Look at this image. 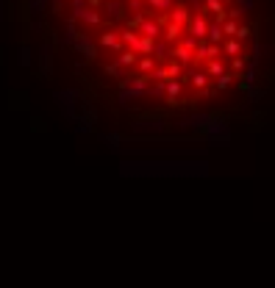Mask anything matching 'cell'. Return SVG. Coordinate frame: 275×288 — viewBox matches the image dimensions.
Returning <instances> with one entry per match:
<instances>
[{
  "instance_id": "obj_18",
  "label": "cell",
  "mask_w": 275,
  "mask_h": 288,
  "mask_svg": "<svg viewBox=\"0 0 275 288\" xmlns=\"http://www.w3.org/2000/svg\"><path fill=\"white\" fill-rule=\"evenodd\" d=\"M164 72H167V81H170V78H181V75H183V67H181L175 59H167V67H164Z\"/></svg>"
},
{
  "instance_id": "obj_30",
  "label": "cell",
  "mask_w": 275,
  "mask_h": 288,
  "mask_svg": "<svg viewBox=\"0 0 275 288\" xmlns=\"http://www.w3.org/2000/svg\"><path fill=\"white\" fill-rule=\"evenodd\" d=\"M178 3H186V0H178Z\"/></svg>"
},
{
  "instance_id": "obj_19",
  "label": "cell",
  "mask_w": 275,
  "mask_h": 288,
  "mask_svg": "<svg viewBox=\"0 0 275 288\" xmlns=\"http://www.w3.org/2000/svg\"><path fill=\"white\" fill-rule=\"evenodd\" d=\"M147 14H145V9L142 11H137V14H134V17H122V22H125V28H131V31H137L139 25H142V20H145Z\"/></svg>"
},
{
  "instance_id": "obj_21",
  "label": "cell",
  "mask_w": 275,
  "mask_h": 288,
  "mask_svg": "<svg viewBox=\"0 0 275 288\" xmlns=\"http://www.w3.org/2000/svg\"><path fill=\"white\" fill-rule=\"evenodd\" d=\"M233 78H236V75H233V72H228V69H225L223 75H217V89H220V92H225V89H228V86L233 83Z\"/></svg>"
},
{
  "instance_id": "obj_13",
  "label": "cell",
  "mask_w": 275,
  "mask_h": 288,
  "mask_svg": "<svg viewBox=\"0 0 275 288\" xmlns=\"http://www.w3.org/2000/svg\"><path fill=\"white\" fill-rule=\"evenodd\" d=\"M153 44H156V39H150V36H142V34H139L137 53H139V56H153Z\"/></svg>"
},
{
  "instance_id": "obj_8",
  "label": "cell",
  "mask_w": 275,
  "mask_h": 288,
  "mask_svg": "<svg viewBox=\"0 0 275 288\" xmlns=\"http://www.w3.org/2000/svg\"><path fill=\"white\" fill-rule=\"evenodd\" d=\"M161 34H164V42L172 44V42H178V39H181V34H183V25H178V22L167 20V25L161 28Z\"/></svg>"
},
{
  "instance_id": "obj_22",
  "label": "cell",
  "mask_w": 275,
  "mask_h": 288,
  "mask_svg": "<svg viewBox=\"0 0 275 288\" xmlns=\"http://www.w3.org/2000/svg\"><path fill=\"white\" fill-rule=\"evenodd\" d=\"M250 36H253V28L245 25V22H239V25H236V34H233V39H239V42H248Z\"/></svg>"
},
{
  "instance_id": "obj_3",
  "label": "cell",
  "mask_w": 275,
  "mask_h": 288,
  "mask_svg": "<svg viewBox=\"0 0 275 288\" xmlns=\"http://www.w3.org/2000/svg\"><path fill=\"white\" fill-rule=\"evenodd\" d=\"M167 59H175L181 67H189V64H192V50H189V47H183L181 42H172L170 44V56H167Z\"/></svg>"
},
{
  "instance_id": "obj_10",
  "label": "cell",
  "mask_w": 275,
  "mask_h": 288,
  "mask_svg": "<svg viewBox=\"0 0 275 288\" xmlns=\"http://www.w3.org/2000/svg\"><path fill=\"white\" fill-rule=\"evenodd\" d=\"M100 11H106L109 20H122V17H125V14H122V3H120V0H103Z\"/></svg>"
},
{
  "instance_id": "obj_14",
  "label": "cell",
  "mask_w": 275,
  "mask_h": 288,
  "mask_svg": "<svg viewBox=\"0 0 275 288\" xmlns=\"http://www.w3.org/2000/svg\"><path fill=\"white\" fill-rule=\"evenodd\" d=\"M189 83L195 86V89H200V92H208V83H211V78H208L206 72H195V75H189Z\"/></svg>"
},
{
  "instance_id": "obj_4",
  "label": "cell",
  "mask_w": 275,
  "mask_h": 288,
  "mask_svg": "<svg viewBox=\"0 0 275 288\" xmlns=\"http://www.w3.org/2000/svg\"><path fill=\"white\" fill-rule=\"evenodd\" d=\"M167 14H170L172 22H178V25H183V28H186V22L192 20V11H189L186 3H172V9L167 11Z\"/></svg>"
},
{
  "instance_id": "obj_2",
  "label": "cell",
  "mask_w": 275,
  "mask_h": 288,
  "mask_svg": "<svg viewBox=\"0 0 275 288\" xmlns=\"http://www.w3.org/2000/svg\"><path fill=\"white\" fill-rule=\"evenodd\" d=\"M189 25V34L195 36V39H206V28H208V17L206 14H192V20L186 22Z\"/></svg>"
},
{
  "instance_id": "obj_1",
  "label": "cell",
  "mask_w": 275,
  "mask_h": 288,
  "mask_svg": "<svg viewBox=\"0 0 275 288\" xmlns=\"http://www.w3.org/2000/svg\"><path fill=\"white\" fill-rule=\"evenodd\" d=\"M97 44L103 47V50H112V53H120L125 44L120 42V34L114 31V28H109V31H103V34L97 36Z\"/></svg>"
},
{
  "instance_id": "obj_6",
  "label": "cell",
  "mask_w": 275,
  "mask_h": 288,
  "mask_svg": "<svg viewBox=\"0 0 275 288\" xmlns=\"http://www.w3.org/2000/svg\"><path fill=\"white\" fill-rule=\"evenodd\" d=\"M220 44H223V56H245V42L233 39V36H225Z\"/></svg>"
},
{
  "instance_id": "obj_29",
  "label": "cell",
  "mask_w": 275,
  "mask_h": 288,
  "mask_svg": "<svg viewBox=\"0 0 275 288\" xmlns=\"http://www.w3.org/2000/svg\"><path fill=\"white\" fill-rule=\"evenodd\" d=\"M69 6H84V0H69Z\"/></svg>"
},
{
  "instance_id": "obj_12",
  "label": "cell",
  "mask_w": 275,
  "mask_h": 288,
  "mask_svg": "<svg viewBox=\"0 0 275 288\" xmlns=\"http://www.w3.org/2000/svg\"><path fill=\"white\" fill-rule=\"evenodd\" d=\"M117 34H120V42L125 44V47H134V50H137L139 31H131V28H122V31H117Z\"/></svg>"
},
{
  "instance_id": "obj_20",
  "label": "cell",
  "mask_w": 275,
  "mask_h": 288,
  "mask_svg": "<svg viewBox=\"0 0 275 288\" xmlns=\"http://www.w3.org/2000/svg\"><path fill=\"white\" fill-rule=\"evenodd\" d=\"M231 72L233 75H242V72H245V67H248V59H245V56H231Z\"/></svg>"
},
{
  "instance_id": "obj_25",
  "label": "cell",
  "mask_w": 275,
  "mask_h": 288,
  "mask_svg": "<svg viewBox=\"0 0 275 288\" xmlns=\"http://www.w3.org/2000/svg\"><path fill=\"white\" fill-rule=\"evenodd\" d=\"M203 9L208 11V14H217V11H223V9H228V6H225L223 0H206V3H203Z\"/></svg>"
},
{
  "instance_id": "obj_7",
  "label": "cell",
  "mask_w": 275,
  "mask_h": 288,
  "mask_svg": "<svg viewBox=\"0 0 275 288\" xmlns=\"http://www.w3.org/2000/svg\"><path fill=\"white\" fill-rule=\"evenodd\" d=\"M137 59H139V53L134 50V47H122V50L117 53V64H120L122 69H134Z\"/></svg>"
},
{
  "instance_id": "obj_9",
  "label": "cell",
  "mask_w": 275,
  "mask_h": 288,
  "mask_svg": "<svg viewBox=\"0 0 275 288\" xmlns=\"http://www.w3.org/2000/svg\"><path fill=\"white\" fill-rule=\"evenodd\" d=\"M137 31H139L142 36H150V39H159V36H161V25H159L156 20H150V17L142 20V25H139Z\"/></svg>"
},
{
  "instance_id": "obj_28",
  "label": "cell",
  "mask_w": 275,
  "mask_h": 288,
  "mask_svg": "<svg viewBox=\"0 0 275 288\" xmlns=\"http://www.w3.org/2000/svg\"><path fill=\"white\" fill-rule=\"evenodd\" d=\"M239 9H253V0H239Z\"/></svg>"
},
{
  "instance_id": "obj_27",
  "label": "cell",
  "mask_w": 275,
  "mask_h": 288,
  "mask_svg": "<svg viewBox=\"0 0 275 288\" xmlns=\"http://www.w3.org/2000/svg\"><path fill=\"white\" fill-rule=\"evenodd\" d=\"M106 142H112V147H117V144H120V136H117V133H112L109 139H106Z\"/></svg>"
},
{
  "instance_id": "obj_11",
  "label": "cell",
  "mask_w": 275,
  "mask_h": 288,
  "mask_svg": "<svg viewBox=\"0 0 275 288\" xmlns=\"http://www.w3.org/2000/svg\"><path fill=\"white\" fill-rule=\"evenodd\" d=\"M145 3V14H150V11H170L172 9V0H142Z\"/></svg>"
},
{
  "instance_id": "obj_17",
  "label": "cell",
  "mask_w": 275,
  "mask_h": 288,
  "mask_svg": "<svg viewBox=\"0 0 275 288\" xmlns=\"http://www.w3.org/2000/svg\"><path fill=\"white\" fill-rule=\"evenodd\" d=\"M223 72H225L223 59H208V67H206V75L208 78H217V75H223Z\"/></svg>"
},
{
  "instance_id": "obj_26",
  "label": "cell",
  "mask_w": 275,
  "mask_h": 288,
  "mask_svg": "<svg viewBox=\"0 0 275 288\" xmlns=\"http://www.w3.org/2000/svg\"><path fill=\"white\" fill-rule=\"evenodd\" d=\"M103 72H106V75H114V78H122V75H125L117 61H112V64H103Z\"/></svg>"
},
{
  "instance_id": "obj_15",
  "label": "cell",
  "mask_w": 275,
  "mask_h": 288,
  "mask_svg": "<svg viewBox=\"0 0 275 288\" xmlns=\"http://www.w3.org/2000/svg\"><path fill=\"white\" fill-rule=\"evenodd\" d=\"M134 67H137L139 72H145V75H150V72L156 69V59H153V56H139Z\"/></svg>"
},
{
  "instance_id": "obj_16",
  "label": "cell",
  "mask_w": 275,
  "mask_h": 288,
  "mask_svg": "<svg viewBox=\"0 0 275 288\" xmlns=\"http://www.w3.org/2000/svg\"><path fill=\"white\" fill-rule=\"evenodd\" d=\"M225 36H223V28H220V22H208V28H206V42H223Z\"/></svg>"
},
{
  "instance_id": "obj_5",
  "label": "cell",
  "mask_w": 275,
  "mask_h": 288,
  "mask_svg": "<svg viewBox=\"0 0 275 288\" xmlns=\"http://www.w3.org/2000/svg\"><path fill=\"white\" fill-rule=\"evenodd\" d=\"M75 47H78V53H84V56H86V61H95L97 59V47H95V42H92L86 34H81L75 39Z\"/></svg>"
},
{
  "instance_id": "obj_24",
  "label": "cell",
  "mask_w": 275,
  "mask_h": 288,
  "mask_svg": "<svg viewBox=\"0 0 275 288\" xmlns=\"http://www.w3.org/2000/svg\"><path fill=\"white\" fill-rule=\"evenodd\" d=\"M220 56H223V44L208 42V44H206V61H208V59H220Z\"/></svg>"
},
{
  "instance_id": "obj_23",
  "label": "cell",
  "mask_w": 275,
  "mask_h": 288,
  "mask_svg": "<svg viewBox=\"0 0 275 288\" xmlns=\"http://www.w3.org/2000/svg\"><path fill=\"white\" fill-rule=\"evenodd\" d=\"M236 25H239V20H233V17L223 20V22H220V28H223V36H233V34H236Z\"/></svg>"
}]
</instances>
